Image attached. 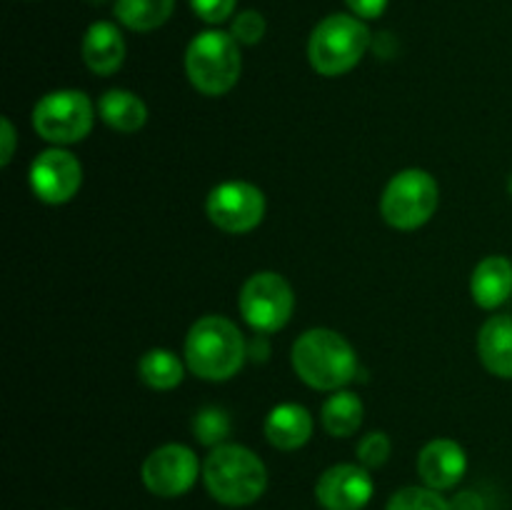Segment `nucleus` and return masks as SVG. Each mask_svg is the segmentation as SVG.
Masks as SVG:
<instances>
[{
  "instance_id": "6",
  "label": "nucleus",
  "mask_w": 512,
  "mask_h": 510,
  "mask_svg": "<svg viewBox=\"0 0 512 510\" xmlns=\"http://www.w3.org/2000/svg\"><path fill=\"white\" fill-rule=\"evenodd\" d=\"M440 188L428 170H400L385 185L380 198V215L395 230H418L435 215Z\"/></svg>"
},
{
  "instance_id": "20",
  "label": "nucleus",
  "mask_w": 512,
  "mask_h": 510,
  "mask_svg": "<svg viewBox=\"0 0 512 510\" xmlns=\"http://www.w3.org/2000/svg\"><path fill=\"white\" fill-rule=\"evenodd\" d=\"M175 0H115V18L135 33H150L168 23Z\"/></svg>"
},
{
  "instance_id": "23",
  "label": "nucleus",
  "mask_w": 512,
  "mask_h": 510,
  "mask_svg": "<svg viewBox=\"0 0 512 510\" xmlns=\"http://www.w3.org/2000/svg\"><path fill=\"white\" fill-rule=\"evenodd\" d=\"M193 435L205 448H218L230 435V418L223 408H200L193 418Z\"/></svg>"
},
{
  "instance_id": "29",
  "label": "nucleus",
  "mask_w": 512,
  "mask_h": 510,
  "mask_svg": "<svg viewBox=\"0 0 512 510\" xmlns=\"http://www.w3.org/2000/svg\"><path fill=\"white\" fill-rule=\"evenodd\" d=\"M450 505H453V510H485L483 498L478 493H460Z\"/></svg>"
},
{
  "instance_id": "4",
  "label": "nucleus",
  "mask_w": 512,
  "mask_h": 510,
  "mask_svg": "<svg viewBox=\"0 0 512 510\" xmlns=\"http://www.w3.org/2000/svg\"><path fill=\"white\" fill-rule=\"evenodd\" d=\"M370 48V30L358 15L335 13L320 20L308 40V58L315 73L338 78L350 73Z\"/></svg>"
},
{
  "instance_id": "13",
  "label": "nucleus",
  "mask_w": 512,
  "mask_h": 510,
  "mask_svg": "<svg viewBox=\"0 0 512 510\" xmlns=\"http://www.w3.org/2000/svg\"><path fill=\"white\" fill-rule=\"evenodd\" d=\"M468 470V455L460 443L450 438H435L420 450L418 475L428 488L450 490L465 478Z\"/></svg>"
},
{
  "instance_id": "8",
  "label": "nucleus",
  "mask_w": 512,
  "mask_h": 510,
  "mask_svg": "<svg viewBox=\"0 0 512 510\" xmlns=\"http://www.w3.org/2000/svg\"><path fill=\"white\" fill-rule=\"evenodd\" d=\"M238 308L255 333H275L293 318L295 295L288 280L273 270L250 275L238 295Z\"/></svg>"
},
{
  "instance_id": "16",
  "label": "nucleus",
  "mask_w": 512,
  "mask_h": 510,
  "mask_svg": "<svg viewBox=\"0 0 512 510\" xmlns=\"http://www.w3.org/2000/svg\"><path fill=\"white\" fill-rule=\"evenodd\" d=\"M470 293L475 305L485 310L508 303L512 295V260L505 255H488L480 260L470 278Z\"/></svg>"
},
{
  "instance_id": "21",
  "label": "nucleus",
  "mask_w": 512,
  "mask_h": 510,
  "mask_svg": "<svg viewBox=\"0 0 512 510\" xmlns=\"http://www.w3.org/2000/svg\"><path fill=\"white\" fill-rule=\"evenodd\" d=\"M138 375L148 388L153 390H173L183 383L185 368L173 350L153 348L140 358Z\"/></svg>"
},
{
  "instance_id": "11",
  "label": "nucleus",
  "mask_w": 512,
  "mask_h": 510,
  "mask_svg": "<svg viewBox=\"0 0 512 510\" xmlns=\"http://www.w3.org/2000/svg\"><path fill=\"white\" fill-rule=\"evenodd\" d=\"M83 185V165L63 148L43 150L30 165V188L43 203L63 205Z\"/></svg>"
},
{
  "instance_id": "22",
  "label": "nucleus",
  "mask_w": 512,
  "mask_h": 510,
  "mask_svg": "<svg viewBox=\"0 0 512 510\" xmlns=\"http://www.w3.org/2000/svg\"><path fill=\"white\" fill-rule=\"evenodd\" d=\"M385 510H453V505L440 495V490L428 485H408L390 495Z\"/></svg>"
},
{
  "instance_id": "2",
  "label": "nucleus",
  "mask_w": 512,
  "mask_h": 510,
  "mask_svg": "<svg viewBox=\"0 0 512 510\" xmlns=\"http://www.w3.org/2000/svg\"><path fill=\"white\" fill-rule=\"evenodd\" d=\"M203 483L210 498L228 508H245L268 488L265 463L245 445L223 443L203 460Z\"/></svg>"
},
{
  "instance_id": "26",
  "label": "nucleus",
  "mask_w": 512,
  "mask_h": 510,
  "mask_svg": "<svg viewBox=\"0 0 512 510\" xmlns=\"http://www.w3.org/2000/svg\"><path fill=\"white\" fill-rule=\"evenodd\" d=\"M238 0H190L193 13L210 25H218L233 15Z\"/></svg>"
},
{
  "instance_id": "28",
  "label": "nucleus",
  "mask_w": 512,
  "mask_h": 510,
  "mask_svg": "<svg viewBox=\"0 0 512 510\" xmlns=\"http://www.w3.org/2000/svg\"><path fill=\"white\" fill-rule=\"evenodd\" d=\"M15 143H18V135H15L13 123L10 118L0 120V165H8L15 155Z\"/></svg>"
},
{
  "instance_id": "1",
  "label": "nucleus",
  "mask_w": 512,
  "mask_h": 510,
  "mask_svg": "<svg viewBox=\"0 0 512 510\" xmlns=\"http://www.w3.org/2000/svg\"><path fill=\"white\" fill-rule=\"evenodd\" d=\"M248 343L233 320L205 315L185 335V365L190 373L210 383H223L243 368Z\"/></svg>"
},
{
  "instance_id": "18",
  "label": "nucleus",
  "mask_w": 512,
  "mask_h": 510,
  "mask_svg": "<svg viewBox=\"0 0 512 510\" xmlns=\"http://www.w3.org/2000/svg\"><path fill=\"white\" fill-rule=\"evenodd\" d=\"M98 110L105 125H110V128L125 135L138 133L145 125V120H148V108H145L143 100L123 88H113L108 93H103Z\"/></svg>"
},
{
  "instance_id": "30",
  "label": "nucleus",
  "mask_w": 512,
  "mask_h": 510,
  "mask_svg": "<svg viewBox=\"0 0 512 510\" xmlns=\"http://www.w3.org/2000/svg\"><path fill=\"white\" fill-rule=\"evenodd\" d=\"M508 190H510V195H512V173H510V178H508Z\"/></svg>"
},
{
  "instance_id": "15",
  "label": "nucleus",
  "mask_w": 512,
  "mask_h": 510,
  "mask_svg": "<svg viewBox=\"0 0 512 510\" xmlns=\"http://www.w3.org/2000/svg\"><path fill=\"white\" fill-rule=\"evenodd\" d=\"M83 60L95 75L118 73L125 60V40L120 35L118 25L108 20H98L90 25L83 35Z\"/></svg>"
},
{
  "instance_id": "25",
  "label": "nucleus",
  "mask_w": 512,
  "mask_h": 510,
  "mask_svg": "<svg viewBox=\"0 0 512 510\" xmlns=\"http://www.w3.org/2000/svg\"><path fill=\"white\" fill-rule=\"evenodd\" d=\"M230 35H233L240 45L260 43L265 35V18L258 10H243L240 15H235Z\"/></svg>"
},
{
  "instance_id": "7",
  "label": "nucleus",
  "mask_w": 512,
  "mask_h": 510,
  "mask_svg": "<svg viewBox=\"0 0 512 510\" xmlns=\"http://www.w3.org/2000/svg\"><path fill=\"white\" fill-rule=\"evenodd\" d=\"M95 110L83 90H53L33 108V128L55 145L80 143L93 130Z\"/></svg>"
},
{
  "instance_id": "14",
  "label": "nucleus",
  "mask_w": 512,
  "mask_h": 510,
  "mask_svg": "<svg viewBox=\"0 0 512 510\" xmlns=\"http://www.w3.org/2000/svg\"><path fill=\"white\" fill-rule=\"evenodd\" d=\"M313 415L300 403H280L268 413L263 433L278 450H298L313 435Z\"/></svg>"
},
{
  "instance_id": "27",
  "label": "nucleus",
  "mask_w": 512,
  "mask_h": 510,
  "mask_svg": "<svg viewBox=\"0 0 512 510\" xmlns=\"http://www.w3.org/2000/svg\"><path fill=\"white\" fill-rule=\"evenodd\" d=\"M345 3H348V8L360 20L380 18L385 13V8H388V0H345Z\"/></svg>"
},
{
  "instance_id": "9",
  "label": "nucleus",
  "mask_w": 512,
  "mask_h": 510,
  "mask_svg": "<svg viewBox=\"0 0 512 510\" xmlns=\"http://www.w3.org/2000/svg\"><path fill=\"white\" fill-rule=\"evenodd\" d=\"M210 223L223 233L243 235L258 228L265 218V195L245 180H225L215 185L205 200Z\"/></svg>"
},
{
  "instance_id": "10",
  "label": "nucleus",
  "mask_w": 512,
  "mask_h": 510,
  "mask_svg": "<svg viewBox=\"0 0 512 510\" xmlns=\"http://www.w3.org/2000/svg\"><path fill=\"white\" fill-rule=\"evenodd\" d=\"M198 475V455L183 443L160 445L143 460V468H140L143 485L158 498H180L190 493L198 483Z\"/></svg>"
},
{
  "instance_id": "17",
  "label": "nucleus",
  "mask_w": 512,
  "mask_h": 510,
  "mask_svg": "<svg viewBox=\"0 0 512 510\" xmlns=\"http://www.w3.org/2000/svg\"><path fill=\"white\" fill-rule=\"evenodd\" d=\"M478 355L490 375L512 380V315H493L478 333Z\"/></svg>"
},
{
  "instance_id": "12",
  "label": "nucleus",
  "mask_w": 512,
  "mask_h": 510,
  "mask_svg": "<svg viewBox=\"0 0 512 510\" xmlns=\"http://www.w3.org/2000/svg\"><path fill=\"white\" fill-rule=\"evenodd\" d=\"M373 493V475L355 463L333 465L315 483V500L323 510H363L373 500Z\"/></svg>"
},
{
  "instance_id": "19",
  "label": "nucleus",
  "mask_w": 512,
  "mask_h": 510,
  "mask_svg": "<svg viewBox=\"0 0 512 510\" xmlns=\"http://www.w3.org/2000/svg\"><path fill=\"white\" fill-rule=\"evenodd\" d=\"M363 413V400L358 395L350 393V390H335L323 403L320 420L333 438H350L363 425Z\"/></svg>"
},
{
  "instance_id": "5",
  "label": "nucleus",
  "mask_w": 512,
  "mask_h": 510,
  "mask_svg": "<svg viewBox=\"0 0 512 510\" xmlns=\"http://www.w3.org/2000/svg\"><path fill=\"white\" fill-rule=\"evenodd\" d=\"M243 70L238 40L223 30H205L190 40L185 50V73L195 90L218 98L235 88Z\"/></svg>"
},
{
  "instance_id": "24",
  "label": "nucleus",
  "mask_w": 512,
  "mask_h": 510,
  "mask_svg": "<svg viewBox=\"0 0 512 510\" xmlns=\"http://www.w3.org/2000/svg\"><path fill=\"white\" fill-rule=\"evenodd\" d=\"M390 438L385 433H368L363 440L358 443V460L363 468L373 470V468H383L390 458Z\"/></svg>"
},
{
  "instance_id": "3",
  "label": "nucleus",
  "mask_w": 512,
  "mask_h": 510,
  "mask_svg": "<svg viewBox=\"0 0 512 510\" xmlns=\"http://www.w3.org/2000/svg\"><path fill=\"white\" fill-rule=\"evenodd\" d=\"M293 368L315 390H343L358 375L353 345L330 328L305 330L293 345Z\"/></svg>"
}]
</instances>
